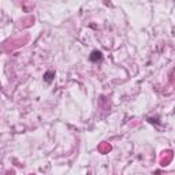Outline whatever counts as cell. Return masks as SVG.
<instances>
[{"mask_svg":"<svg viewBox=\"0 0 175 175\" xmlns=\"http://www.w3.org/2000/svg\"><path fill=\"white\" fill-rule=\"evenodd\" d=\"M53 75H55L53 71H46L45 75H44V79H45V82H48V84H49V82L53 79Z\"/></svg>","mask_w":175,"mask_h":175,"instance_id":"7a4b0ae2","label":"cell"},{"mask_svg":"<svg viewBox=\"0 0 175 175\" xmlns=\"http://www.w3.org/2000/svg\"><path fill=\"white\" fill-rule=\"evenodd\" d=\"M101 59H103V55H101L100 51H93L92 55H90V60H92V62H94V63L100 62Z\"/></svg>","mask_w":175,"mask_h":175,"instance_id":"6da1fadb","label":"cell"}]
</instances>
